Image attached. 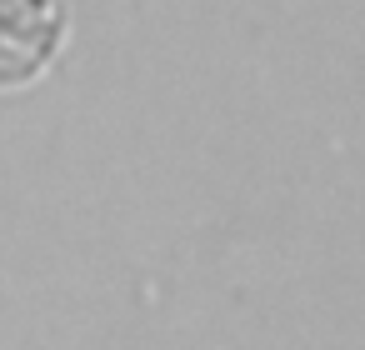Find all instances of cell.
<instances>
[{
  "instance_id": "6da1fadb",
  "label": "cell",
  "mask_w": 365,
  "mask_h": 350,
  "mask_svg": "<svg viewBox=\"0 0 365 350\" xmlns=\"http://www.w3.org/2000/svg\"><path fill=\"white\" fill-rule=\"evenodd\" d=\"M61 41V0H0V86L31 81Z\"/></svg>"
}]
</instances>
